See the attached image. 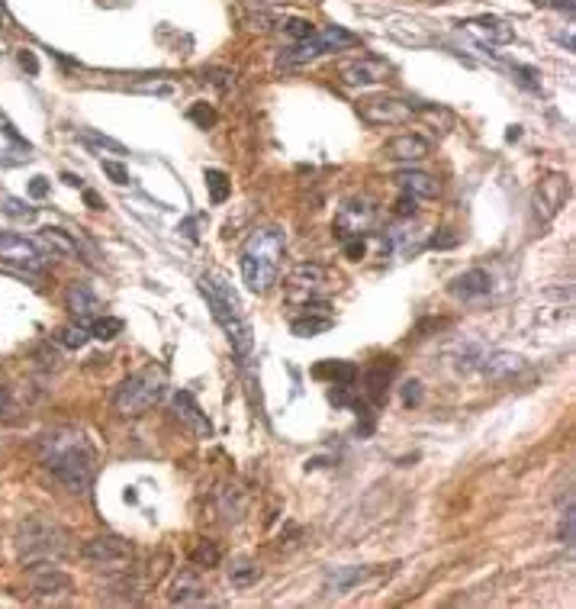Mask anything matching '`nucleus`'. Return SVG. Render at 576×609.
Returning a JSON list of instances; mask_svg holds the SVG:
<instances>
[{
	"label": "nucleus",
	"mask_w": 576,
	"mask_h": 609,
	"mask_svg": "<svg viewBox=\"0 0 576 609\" xmlns=\"http://www.w3.org/2000/svg\"><path fill=\"white\" fill-rule=\"evenodd\" d=\"M39 465L46 467L68 494H87L97 471V451L91 439L75 426L49 429L36 439Z\"/></svg>",
	"instance_id": "nucleus-1"
},
{
	"label": "nucleus",
	"mask_w": 576,
	"mask_h": 609,
	"mask_svg": "<svg viewBox=\"0 0 576 609\" xmlns=\"http://www.w3.org/2000/svg\"><path fill=\"white\" fill-rule=\"evenodd\" d=\"M283 249H287V236L281 226H261L245 239L238 268H242V281L251 294H267L277 284Z\"/></svg>",
	"instance_id": "nucleus-2"
},
{
	"label": "nucleus",
	"mask_w": 576,
	"mask_h": 609,
	"mask_svg": "<svg viewBox=\"0 0 576 609\" xmlns=\"http://www.w3.org/2000/svg\"><path fill=\"white\" fill-rule=\"evenodd\" d=\"M200 294L206 297V303H210L216 322L222 326V332L229 335V345L236 351V358L245 365V361L251 358L255 339H251V326H248V320H245L242 300L232 294L229 284H216V281H200Z\"/></svg>",
	"instance_id": "nucleus-3"
},
{
	"label": "nucleus",
	"mask_w": 576,
	"mask_h": 609,
	"mask_svg": "<svg viewBox=\"0 0 576 609\" xmlns=\"http://www.w3.org/2000/svg\"><path fill=\"white\" fill-rule=\"evenodd\" d=\"M68 551V532L55 522L52 516H26L16 526V558L20 564H39V561H52Z\"/></svg>",
	"instance_id": "nucleus-4"
},
{
	"label": "nucleus",
	"mask_w": 576,
	"mask_h": 609,
	"mask_svg": "<svg viewBox=\"0 0 576 609\" xmlns=\"http://www.w3.org/2000/svg\"><path fill=\"white\" fill-rule=\"evenodd\" d=\"M161 394H165V374L158 368H142L116 384L110 403L116 416H142L148 406L158 403Z\"/></svg>",
	"instance_id": "nucleus-5"
},
{
	"label": "nucleus",
	"mask_w": 576,
	"mask_h": 609,
	"mask_svg": "<svg viewBox=\"0 0 576 609\" xmlns=\"http://www.w3.org/2000/svg\"><path fill=\"white\" fill-rule=\"evenodd\" d=\"M357 46V36L341 26H326L319 32H309L306 39H300L293 49L283 52V65H306V61L319 58V55H328V52H341V49H351Z\"/></svg>",
	"instance_id": "nucleus-6"
},
{
	"label": "nucleus",
	"mask_w": 576,
	"mask_h": 609,
	"mask_svg": "<svg viewBox=\"0 0 576 609\" xmlns=\"http://www.w3.org/2000/svg\"><path fill=\"white\" fill-rule=\"evenodd\" d=\"M328 287V271L316 261H303L296 265L293 271L287 275V303L293 306H306V303H316Z\"/></svg>",
	"instance_id": "nucleus-7"
},
{
	"label": "nucleus",
	"mask_w": 576,
	"mask_h": 609,
	"mask_svg": "<svg viewBox=\"0 0 576 609\" xmlns=\"http://www.w3.org/2000/svg\"><path fill=\"white\" fill-rule=\"evenodd\" d=\"M81 558L100 571H126L132 564V545L113 535H97L81 545Z\"/></svg>",
	"instance_id": "nucleus-8"
},
{
	"label": "nucleus",
	"mask_w": 576,
	"mask_h": 609,
	"mask_svg": "<svg viewBox=\"0 0 576 609\" xmlns=\"http://www.w3.org/2000/svg\"><path fill=\"white\" fill-rule=\"evenodd\" d=\"M75 590V580L65 571H58L52 561H39L30 564V594L39 603H58L65 596H71Z\"/></svg>",
	"instance_id": "nucleus-9"
},
{
	"label": "nucleus",
	"mask_w": 576,
	"mask_h": 609,
	"mask_svg": "<svg viewBox=\"0 0 576 609\" xmlns=\"http://www.w3.org/2000/svg\"><path fill=\"white\" fill-rule=\"evenodd\" d=\"M0 261L13 265L20 271H42L49 261V251H42L32 239L16 232H0Z\"/></svg>",
	"instance_id": "nucleus-10"
},
{
	"label": "nucleus",
	"mask_w": 576,
	"mask_h": 609,
	"mask_svg": "<svg viewBox=\"0 0 576 609\" xmlns=\"http://www.w3.org/2000/svg\"><path fill=\"white\" fill-rule=\"evenodd\" d=\"M357 110L371 126H396V123H409L416 116V107L402 97H367L357 103Z\"/></svg>",
	"instance_id": "nucleus-11"
},
{
	"label": "nucleus",
	"mask_w": 576,
	"mask_h": 609,
	"mask_svg": "<svg viewBox=\"0 0 576 609\" xmlns=\"http://www.w3.org/2000/svg\"><path fill=\"white\" fill-rule=\"evenodd\" d=\"M373 222V203L364 197H354V200H345L335 216V236L338 239H361L371 229Z\"/></svg>",
	"instance_id": "nucleus-12"
},
{
	"label": "nucleus",
	"mask_w": 576,
	"mask_h": 609,
	"mask_svg": "<svg viewBox=\"0 0 576 609\" xmlns=\"http://www.w3.org/2000/svg\"><path fill=\"white\" fill-rule=\"evenodd\" d=\"M563 197H567V177L563 175H547L544 181H538L535 194H531V203H535V213L541 222H551L553 216L561 213Z\"/></svg>",
	"instance_id": "nucleus-13"
},
{
	"label": "nucleus",
	"mask_w": 576,
	"mask_h": 609,
	"mask_svg": "<svg viewBox=\"0 0 576 609\" xmlns=\"http://www.w3.org/2000/svg\"><path fill=\"white\" fill-rule=\"evenodd\" d=\"M489 290H493V277L483 268H471V271H463V275H457L454 281L447 284V294L454 300H461V303H473V300L489 297Z\"/></svg>",
	"instance_id": "nucleus-14"
},
{
	"label": "nucleus",
	"mask_w": 576,
	"mask_h": 609,
	"mask_svg": "<svg viewBox=\"0 0 576 609\" xmlns=\"http://www.w3.org/2000/svg\"><path fill=\"white\" fill-rule=\"evenodd\" d=\"M390 65L380 58H354L348 65H341V81L348 87H373V84L387 81Z\"/></svg>",
	"instance_id": "nucleus-15"
},
{
	"label": "nucleus",
	"mask_w": 576,
	"mask_h": 609,
	"mask_svg": "<svg viewBox=\"0 0 576 609\" xmlns=\"http://www.w3.org/2000/svg\"><path fill=\"white\" fill-rule=\"evenodd\" d=\"M383 152L393 161H422L432 155V142L425 136H416V132H402V136H393L383 145Z\"/></svg>",
	"instance_id": "nucleus-16"
},
{
	"label": "nucleus",
	"mask_w": 576,
	"mask_h": 609,
	"mask_svg": "<svg viewBox=\"0 0 576 609\" xmlns=\"http://www.w3.org/2000/svg\"><path fill=\"white\" fill-rule=\"evenodd\" d=\"M171 410H174V416L181 419V422H187L193 432L212 435L210 419L203 416V410H200V403L193 400V394H190V390H174V396H171Z\"/></svg>",
	"instance_id": "nucleus-17"
},
{
	"label": "nucleus",
	"mask_w": 576,
	"mask_h": 609,
	"mask_svg": "<svg viewBox=\"0 0 576 609\" xmlns=\"http://www.w3.org/2000/svg\"><path fill=\"white\" fill-rule=\"evenodd\" d=\"M396 184L402 187V194H409V197H416V200L441 197V184L435 181L432 175H425V171H399V175H396Z\"/></svg>",
	"instance_id": "nucleus-18"
},
{
	"label": "nucleus",
	"mask_w": 576,
	"mask_h": 609,
	"mask_svg": "<svg viewBox=\"0 0 576 609\" xmlns=\"http://www.w3.org/2000/svg\"><path fill=\"white\" fill-rule=\"evenodd\" d=\"M203 584H200V577L193 571H181L174 577V584H171V594H167V600L177 603V606H190V603H200L203 600Z\"/></svg>",
	"instance_id": "nucleus-19"
},
{
	"label": "nucleus",
	"mask_w": 576,
	"mask_h": 609,
	"mask_svg": "<svg viewBox=\"0 0 576 609\" xmlns=\"http://www.w3.org/2000/svg\"><path fill=\"white\" fill-rule=\"evenodd\" d=\"M322 310H326L322 303H306V306H303V316L290 322L293 335H303V339H309V335L326 332V329L332 326V316H326Z\"/></svg>",
	"instance_id": "nucleus-20"
},
{
	"label": "nucleus",
	"mask_w": 576,
	"mask_h": 609,
	"mask_svg": "<svg viewBox=\"0 0 576 609\" xmlns=\"http://www.w3.org/2000/svg\"><path fill=\"white\" fill-rule=\"evenodd\" d=\"M39 239L46 242V251L49 255H65V258H81V245L71 239V232L65 229H55V226H46L39 232Z\"/></svg>",
	"instance_id": "nucleus-21"
},
{
	"label": "nucleus",
	"mask_w": 576,
	"mask_h": 609,
	"mask_svg": "<svg viewBox=\"0 0 576 609\" xmlns=\"http://www.w3.org/2000/svg\"><path fill=\"white\" fill-rule=\"evenodd\" d=\"M467 26H471L477 36L496 42V46H506V42L516 39V30H512L506 20H499V16H480V20H473V23H467Z\"/></svg>",
	"instance_id": "nucleus-22"
},
{
	"label": "nucleus",
	"mask_w": 576,
	"mask_h": 609,
	"mask_svg": "<svg viewBox=\"0 0 576 609\" xmlns=\"http://www.w3.org/2000/svg\"><path fill=\"white\" fill-rule=\"evenodd\" d=\"M91 339H94V332H91V322L87 320H77V322H71V326L58 329V342L65 345V349H71V351L84 349Z\"/></svg>",
	"instance_id": "nucleus-23"
},
{
	"label": "nucleus",
	"mask_w": 576,
	"mask_h": 609,
	"mask_svg": "<svg viewBox=\"0 0 576 609\" xmlns=\"http://www.w3.org/2000/svg\"><path fill=\"white\" fill-rule=\"evenodd\" d=\"M316 374H319V377H328V381H335L338 387H348V384H354L357 368L354 365H345V361H328V365H319Z\"/></svg>",
	"instance_id": "nucleus-24"
},
{
	"label": "nucleus",
	"mask_w": 576,
	"mask_h": 609,
	"mask_svg": "<svg viewBox=\"0 0 576 609\" xmlns=\"http://www.w3.org/2000/svg\"><path fill=\"white\" fill-rule=\"evenodd\" d=\"M68 306L77 316H87V313H97V294H94L87 284H75L68 294Z\"/></svg>",
	"instance_id": "nucleus-25"
},
{
	"label": "nucleus",
	"mask_w": 576,
	"mask_h": 609,
	"mask_svg": "<svg viewBox=\"0 0 576 609\" xmlns=\"http://www.w3.org/2000/svg\"><path fill=\"white\" fill-rule=\"evenodd\" d=\"M393 371H396L393 365H383V371H380V365H377L371 374H367V394H371V400H383V394H387V384H390V377H393Z\"/></svg>",
	"instance_id": "nucleus-26"
},
{
	"label": "nucleus",
	"mask_w": 576,
	"mask_h": 609,
	"mask_svg": "<svg viewBox=\"0 0 576 609\" xmlns=\"http://www.w3.org/2000/svg\"><path fill=\"white\" fill-rule=\"evenodd\" d=\"M206 187H210V200L212 203H222V200L229 197V177H226V171H216V168H210L206 171Z\"/></svg>",
	"instance_id": "nucleus-27"
},
{
	"label": "nucleus",
	"mask_w": 576,
	"mask_h": 609,
	"mask_svg": "<svg viewBox=\"0 0 576 609\" xmlns=\"http://www.w3.org/2000/svg\"><path fill=\"white\" fill-rule=\"evenodd\" d=\"M91 332L97 335V339H103V342H110V339L122 335V320H113V316H97V320L91 322Z\"/></svg>",
	"instance_id": "nucleus-28"
},
{
	"label": "nucleus",
	"mask_w": 576,
	"mask_h": 609,
	"mask_svg": "<svg viewBox=\"0 0 576 609\" xmlns=\"http://www.w3.org/2000/svg\"><path fill=\"white\" fill-rule=\"evenodd\" d=\"M84 142L94 145V149H106V152L126 155V145L116 142V139H110V136H103V132H84Z\"/></svg>",
	"instance_id": "nucleus-29"
},
{
	"label": "nucleus",
	"mask_w": 576,
	"mask_h": 609,
	"mask_svg": "<svg viewBox=\"0 0 576 609\" xmlns=\"http://www.w3.org/2000/svg\"><path fill=\"white\" fill-rule=\"evenodd\" d=\"M573 494L567 496V506H563V516H561V541L567 545V548H573Z\"/></svg>",
	"instance_id": "nucleus-30"
},
{
	"label": "nucleus",
	"mask_w": 576,
	"mask_h": 609,
	"mask_svg": "<svg viewBox=\"0 0 576 609\" xmlns=\"http://www.w3.org/2000/svg\"><path fill=\"white\" fill-rule=\"evenodd\" d=\"M187 116L193 123H200V130H212V126H216V110H212L210 103H193V107L187 110Z\"/></svg>",
	"instance_id": "nucleus-31"
},
{
	"label": "nucleus",
	"mask_w": 576,
	"mask_h": 609,
	"mask_svg": "<svg viewBox=\"0 0 576 609\" xmlns=\"http://www.w3.org/2000/svg\"><path fill=\"white\" fill-rule=\"evenodd\" d=\"M193 561H197L200 567H216V561H219V551H216V545H212V541H200V548L193 551Z\"/></svg>",
	"instance_id": "nucleus-32"
},
{
	"label": "nucleus",
	"mask_w": 576,
	"mask_h": 609,
	"mask_svg": "<svg viewBox=\"0 0 576 609\" xmlns=\"http://www.w3.org/2000/svg\"><path fill=\"white\" fill-rule=\"evenodd\" d=\"M258 567L255 564H238V567H232V584H238V586H248V584H255L258 580Z\"/></svg>",
	"instance_id": "nucleus-33"
},
{
	"label": "nucleus",
	"mask_w": 576,
	"mask_h": 609,
	"mask_svg": "<svg viewBox=\"0 0 576 609\" xmlns=\"http://www.w3.org/2000/svg\"><path fill=\"white\" fill-rule=\"evenodd\" d=\"M103 175L113 184H129V171H126V165H120V161H103Z\"/></svg>",
	"instance_id": "nucleus-34"
},
{
	"label": "nucleus",
	"mask_w": 576,
	"mask_h": 609,
	"mask_svg": "<svg viewBox=\"0 0 576 609\" xmlns=\"http://www.w3.org/2000/svg\"><path fill=\"white\" fill-rule=\"evenodd\" d=\"M4 213L20 216V220H32V216H36V210H32V206H26V203H20V200H7V203H4Z\"/></svg>",
	"instance_id": "nucleus-35"
},
{
	"label": "nucleus",
	"mask_w": 576,
	"mask_h": 609,
	"mask_svg": "<svg viewBox=\"0 0 576 609\" xmlns=\"http://www.w3.org/2000/svg\"><path fill=\"white\" fill-rule=\"evenodd\" d=\"M454 242H457V232H451V229H441L438 236L428 239V249H451Z\"/></svg>",
	"instance_id": "nucleus-36"
},
{
	"label": "nucleus",
	"mask_w": 576,
	"mask_h": 609,
	"mask_svg": "<svg viewBox=\"0 0 576 609\" xmlns=\"http://www.w3.org/2000/svg\"><path fill=\"white\" fill-rule=\"evenodd\" d=\"M418 400H422V384L409 381L406 387H402V403H406V406H418Z\"/></svg>",
	"instance_id": "nucleus-37"
},
{
	"label": "nucleus",
	"mask_w": 576,
	"mask_h": 609,
	"mask_svg": "<svg viewBox=\"0 0 576 609\" xmlns=\"http://www.w3.org/2000/svg\"><path fill=\"white\" fill-rule=\"evenodd\" d=\"M16 58H20V65L26 68V75H39V61H36V55H32L30 49H20V55H16Z\"/></svg>",
	"instance_id": "nucleus-38"
},
{
	"label": "nucleus",
	"mask_w": 576,
	"mask_h": 609,
	"mask_svg": "<svg viewBox=\"0 0 576 609\" xmlns=\"http://www.w3.org/2000/svg\"><path fill=\"white\" fill-rule=\"evenodd\" d=\"M345 251H348L351 261H361V258H364V236L354 239V242H348V245H345Z\"/></svg>",
	"instance_id": "nucleus-39"
},
{
	"label": "nucleus",
	"mask_w": 576,
	"mask_h": 609,
	"mask_svg": "<svg viewBox=\"0 0 576 609\" xmlns=\"http://www.w3.org/2000/svg\"><path fill=\"white\" fill-rule=\"evenodd\" d=\"M361 577H364V571H345V574H338V590H348V586L357 584Z\"/></svg>",
	"instance_id": "nucleus-40"
},
{
	"label": "nucleus",
	"mask_w": 576,
	"mask_h": 609,
	"mask_svg": "<svg viewBox=\"0 0 576 609\" xmlns=\"http://www.w3.org/2000/svg\"><path fill=\"white\" fill-rule=\"evenodd\" d=\"M30 194H32V197H46V194H49V181H46V177H32Z\"/></svg>",
	"instance_id": "nucleus-41"
},
{
	"label": "nucleus",
	"mask_w": 576,
	"mask_h": 609,
	"mask_svg": "<svg viewBox=\"0 0 576 609\" xmlns=\"http://www.w3.org/2000/svg\"><path fill=\"white\" fill-rule=\"evenodd\" d=\"M0 126H4V132H7V136H10V139H16V142L23 145V149H30V145H26V139H23V136H20V132H16V130H13V126H10V120H7V116H4V113H0Z\"/></svg>",
	"instance_id": "nucleus-42"
},
{
	"label": "nucleus",
	"mask_w": 576,
	"mask_h": 609,
	"mask_svg": "<svg viewBox=\"0 0 576 609\" xmlns=\"http://www.w3.org/2000/svg\"><path fill=\"white\" fill-rule=\"evenodd\" d=\"M10 406H13V396H10L7 387H0V416H7Z\"/></svg>",
	"instance_id": "nucleus-43"
},
{
	"label": "nucleus",
	"mask_w": 576,
	"mask_h": 609,
	"mask_svg": "<svg viewBox=\"0 0 576 609\" xmlns=\"http://www.w3.org/2000/svg\"><path fill=\"white\" fill-rule=\"evenodd\" d=\"M84 200H87V206H91V210H103V197H100V194H94V191H87V187H84Z\"/></svg>",
	"instance_id": "nucleus-44"
},
{
	"label": "nucleus",
	"mask_w": 576,
	"mask_h": 609,
	"mask_svg": "<svg viewBox=\"0 0 576 609\" xmlns=\"http://www.w3.org/2000/svg\"><path fill=\"white\" fill-rule=\"evenodd\" d=\"M61 181L68 184V187H81V191H84V181L77 175H61Z\"/></svg>",
	"instance_id": "nucleus-45"
},
{
	"label": "nucleus",
	"mask_w": 576,
	"mask_h": 609,
	"mask_svg": "<svg viewBox=\"0 0 576 609\" xmlns=\"http://www.w3.org/2000/svg\"><path fill=\"white\" fill-rule=\"evenodd\" d=\"M0 23H4V7H0Z\"/></svg>",
	"instance_id": "nucleus-46"
}]
</instances>
